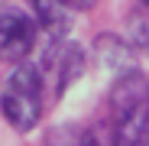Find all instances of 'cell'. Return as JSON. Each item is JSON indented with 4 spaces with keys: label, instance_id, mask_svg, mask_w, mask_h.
<instances>
[{
    "label": "cell",
    "instance_id": "6",
    "mask_svg": "<svg viewBox=\"0 0 149 146\" xmlns=\"http://www.w3.org/2000/svg\"><path fill=\"white\" fill-rule=\"evenodd\" d=\"M33 7H36V16H39L42 26H55V23H58L62 0H33Z\"/></svg>",
    "mask_w": 149,
    "mask_h": 146
},
{
    "label": "cell",
    "instance_id": "5",
    "mask_svg": "<svg viewBox=\"0 0 149 146\" xmlns=\"http://www.w3.org/2000/svg\"><path fill=\"white\" fill-rule=\"evenodd\" d=\"M45 146H97L84 130H78V127H68V124H62V127H55L52 133H49V140H45Z\"/></svg>",
    "mask_w": 149,
    "mask_h": 146
},
{
    "label": "cell",
    "instance_id": "1",
    "mask_svg": "<svg viewBox=\"0 0 149 146\" xmlns=\"http://www.w3.org/2000/svg\"><path fill=\"white\" fill-rule=\"evenodd\" d=\"M113 146H149V78L130 68L117 75L110 91Z\"/></svg>",
    "mask_w": 149,
    "mask_h": 146
},
{
    "label": "cell",
    "instance_id": "2",
    "mask_svg": "<svg viewBox=\"0 0 149 146\" xmlns=\"http://www.w3.org/2000/svg\"><path fill=\"white\" fill-rule=\"evenodd\" d=\"M7 124L19 133H29L42 120V71L39 65H16V71L7 78L3 97H0Z\"/></svg>",
    "mask_w": 149,
    "mask_h": 146
},
{
    "label": "cell",
    "instance_id": "4",
    "mask_svg": "<svg viewBox=\"0 0 149 146\" xmlns=\"http://www.w3.org/2000/svg\"><path fill=\"white\" fill-rule=\"evenodd\" d=\"M81 68H84V52H81V45H78V42H65V39L52 42V49L45 52V62L39 65L42 78H45V75L55 78V97L65 94L74 81H78Z\"/></svg>",
    "mask_w": 149,
    "mask_h": 146
},
{
    "label": "cell",
    "instance_id": "8",
    "mask_svg": "<svg viewBox=\"0 0 149 146\" xmlns=\"http://www.w3.org/2000/svg\"><path fill=\"white\" fill-rule=\"evenodd\" d=\"M139 3H143V7H149V0H139Z\"/></svg>",
    "mask_w": 149,
    "mask_h": 146
},
{
    "label": "cell",
    "instance_id": "7",
    "mask_svg": "<svg viewBox=\"0 0 149 146\" xmlns=\"http://www.w3.org/2000/svg\"><path fill=\"white\" fill-rule=\"evenodd\" d=\"M97 3V0H62V7H68V10H91Z\"/></svg>",
    "mask_w": 149,
    "mask_h": 146
},
{
    "label": "cell",
    "instance_id": "3",
    "mask_svg": "<svg viewBox=\"0 0 149 146\" xmlns=\"http://www.w3.org/2000/svg\"><path fill=\"white\" fill-rule=\"evenodd\" d=\"M36 45V20L16 7H0V62H19Z\"/></svg>",
    "mask_w": 149,
    "mask_h": 146
}]
</instances>
